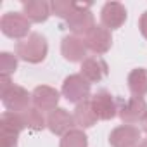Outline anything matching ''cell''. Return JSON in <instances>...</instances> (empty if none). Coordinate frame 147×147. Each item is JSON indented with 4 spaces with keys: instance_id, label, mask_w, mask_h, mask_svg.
Listing matches in <instances>:
<instances>
[{
    "instance_id": "cell-1",
    "label": "cell",
    "mask_w": 147,
    "mask_h": 147,
    "mask_svg": "<svg viewBox=\"0 0 147 147\" xmlns=\"http://www.w3.org/2000/svg\"><path fill=\"white\" fill-rule=\"evenodd\" d=\"M18 59L28 62V64H40L45 61L49 54V42L45 35L38 31H31L30 36L16 43V52Z\"/></svg>"
},
{
    "instance_id": "cell-2",
    "label": "cell",
    "mask_w": 147,
    "mask_h": 147,
    "mask_svg": "<svg viewBox=\"0 0 147 147\" xmlns=\"http://www.w3.org/2000/svg\"><path fill=\"white\" fill-rule=\"evenodd\" d=\"M90 92H92V83L87 82L80 73L66 76L62 82V87H61V94L64 95V99L75 106L83 100H88Z\"/></svg>"
},
{
    "instance_id": "cell-3",
    "label": "cell",
    "mask_w": 147,
    "mask_h": 147,
    "mask_svg": "<svg viewBox=\"0 0 147 147\" xmlns=\"http://www.w3.org/2000/svg\"><path fill=\"white\" fill-rule=\"evenodd\" d=\"M0 30L7 38L21 42L31 35V21L23 12H5L0 19Z\"/></svg>"
},
{
    "instance_id": "cell-4",
    "label": "cell",
    "mask_w": 147,
    "mask_h": 147,
    "mask_svg": "<svg viewBox=\"0 0 147 147\" xmlns=\"http://www.w3.org/2000/svg\"><path fill=\"white\" fill-rule=\"evenodd\" d=\"M119 119L123 125H138L144 121L147 116V102L144 97H128L121 99L119 97V111H118Z\"/></svg>"
},
{
    "instance_id": "cell-5",
    "label": "cell",
    "mask_w": 147,
    "mask_h": 147,
    "mask_svg": "<svg viewBox=\"0 0 147 147\" xmlns=\"http://www.w3.org/2000/svg\"><path fill=\"white\" fill-rule=\"evenodd\" d=\"M90 102H92V106H94L99 119L109 121V119H114L118 116V111H119V97L113 95L109 90H106V88L97 90L90 97Z\"/></svg>"
},
{
    "instance_id": "cell-6",
    "label": "cell",
    "mask_w": 147,
    "mask_h": 147,
    "mask_svg": "<svg viewBox=\"0 0 147 147\" xmlns=\"http://www.w3.org/2000/svg\"><path fill=\"white\" fill-rule=\"evenodd\" d=\"M142 142V130L135 125H119L109 133L111 147H138Z\"/></svg>"
},
{
    "instance_id": "cell-7",
    "label": "cell",
    "mask_w": 147,
    "mask_h": 147,
    "mask_svg": "<svg viewBox=\"0 0 147 147\" xmlns=\"http://www.w3.org/2000/svg\"><path fill=\"white\" fill-rule=\"evenodd\" d=\"M66 24L71 31V35H76L85 38L97 24H95V16L92 14L90 9H76L67 19Z\"/></svg>"
},
{
    "instance_id": "cell-8",
    "label": "cell",
    "mask_w": 147,
    "mask_h": 147,
    "mask_svg": "<svg viewBox=\"0 0 147 147\" xmlns=\"http://www.w3.org/2000/svg\"><path fill=\"white\" fill-rule=\"evenodd\" d=\"M75 126H76L75 118H73V114L64 107H57V109H54L47 114V128H49L50 133H54L57 137H64Z\"/></svg>"
},
{
    "instance_id": "cell-9",
    "label": "cell",
    "mask_w": 147,
    "mask_h": 147,
    "mask_svg": "<svg viewBox=\"0 0 147 147\" xmlns=\"http://www.w3.org/2000/svg\"><path fill=\"white\" fill-rule=\"evenodd\" d=\"M87 52H88V49H87L85 38H82V36L66 35L61 42V54L69 62H83L88 57Z\"/></svg>"
},
{
    "instance_id": "cell-10",
    "label": "cell",
    "mask_w": 147,
    "mask_h": 147,
    "mask_svg": "<svg viewBox=\"0 0 147 147\" xmlns=\"http://www.w3.org/2000/svg\"><path fill=\"white\" fill-rule=\"evenodd\" d=\"M126 7L119 2H106L100 9V24L107 30H119L126 21Z\"/></svg>"
},
{
    "instance_id": "cell-11",
    "label": "cell",
    "mask_w": 147,
    "mask_h": 147,
    "mask_svg": "<svg viewBox=\"0 0 147 147\" xmlns=\"http://www.w3.org/2000/svg\"><path fill=\"white\" fill-rule=\"evenodd\" d=\"M85 43H87V49L90 52H94L95 55H102L106 52L111 50L113 47V35H111V30L104 28L102 24H97L87 36H85Z\"/></svg>"
},
{
    "instance_id": "cell-12",
    "label": "cell",
    "mask_w": 147,
    "mask_h": 147,
    "mask_svg": "<svg viewBox=\"0 0 147 147\" xmlns=\"http://www.w3.org/2000/svg\"><path fill=\"white\" fill-rule=\"evenodd\" d=\"M2 104H4L5 111H11V113H24L28 107H31L30 104H33L31 92H28L21 85H14L2 97Z\"/></svg>"
},
{
    "instance_id": "cell-13",
    "label": "cell",
    "mask_w": 147,
    "mask_h": 147,
    "mask_svg": "<svg viewBox=\"0 0 147 147\" xmlns=\"http://www.w3.org/2000/svg\"><path fill=\"white\" fill-rule=\"evenodd\" d=\"M59 99H61V94L59 90H55L54 87L50 85H38L33 88L31 92V100H33V106L36 109H40L42 113H50L54 109H57V104H59Z\"/></svg>"
},
{
    "instance_id": "cell-14",
    "label": "cell",
    "mask_w": 147,
    "mask_h": 147,
    "mask_svg": "<svg viewBox=\"0 0 147 147\" xmlns=\"http://www.w3.org/2000/svg\"><path fill=\"white\" fill-rule=\"evenodd\" d=\"M80 75L90 83H99L109 75V66L100 55H88L82 62Z\"/></svg>"
},
{
    "instance_id": "cell-15",
    "label": "cell",
    "mask_w": 147,
    "mask_h": 147,
    "mask_svg": "<svg viewBox=\"0 0 147 147\" xmlns=\"http://www.w3.org/2000/svg\"><path fill=\"white\" fill-rule=\"evenodd\" d=\"M23 14L31 23H45L52 16V4L47 0H28L23 4Z\"/></svg>"
},
{
    "instance_id": "cell-16",
    "label": "cell",
    "mask_w": 147,
    "mask_h": 147,
    "mask_svg": "<svg viewBox=\"0 0 147 147\" xmlns=\"http://www.w3.org/2000/svg\"><path fill=\"white\" fill-rule=\"evenodd\" d=\"M73 118H75V125L80 128V130H85V128H92L94 125H97L99 121V116L90 102L88 100H83L80 104L75 106V111H73Z\"/></svg>"
},
{
    "instance_id": "cell-17",
    "label": "cell",
    "mask_w": 147,
    "mask_h": 147,
    "mask_svg": "<svg viewBox=\"0 0 147 147\" xmlns=\"http://www.w3.org/2000/svg\"><path fill=\"white\" fill-rule=\"evenodd\" d=\"M128 90L133 97L147 95V67H135L128 73Z\"/></svg>"
},
{
    "instance_id": "cell-18",
    "label": "cell",
    "mask_w": 147,
    "mask_h": 147,
    "mask_svg": "<svg viewBox=\"0 0 147 147\" xmlns=\"http://www.w3.org/2000/svg\"><path fill=\"white\" fill-rule=\"evenodd\" d=\"M24 130L26 125L21 113H11V111L2 113V116H0V131L2 133H11L19 137Z\"/></svg>"
},
{
    "instance_id": "cell-19",
    "label": "cell",
    "mask_w": 147,
    "mask_h": 147,
    "mask_svg": "<svg viewBox=\"0 0 147 147\" xmlns=\"http://www.w3.org/2000/svg\"><path fill=\"white\" fill-rule=\"evenodd\" d=\"M23 114V119H24V125H26V128L30 130V131H42V130H45L47 128V118L43 116V113L40 111V109H36L35 106H31V107H28L24 113H21Z\"/></svg>"
},
{
    "instance_id": "cell-20",
    "label": "cell",
    "mask_w": 147,
    "mask_h": 147,
    "mask_svg": "<svg viewBox=\"0 0 147 147\" xmlns=\"http://www.w3.org/2000/svg\"><path fill=\"white\" fill-rule=\"evenodd\" d=\"M59 147H88V137L83 130L73 128L64 137H61Z\"/></svg>"
},
{
    "instance_id": "cell-21",
    "label": "cell",
    "mask_w": 147,
    "mask_h": 147,
    "mask_svg": "<svg viewBox=\"0 0 147 147\" xmlns=\"http://www.w3.org/2000/svg\"><path fill=\"white\" fill-rule=\"evenodd\" d=\"M18 69V55L12 52H0V75H9L12 76Z\"/></svg>"
},
{
    "instance_id": "cell-22",
    "label": "cell",
    "mask_w": 147,
    "mask_h": 147,
    "mask_svg": "<svg viewBox=\"0 0 147 147\" xmlns=\"http://www.w3.org/2000/svg\"><path fill=\"white\" fill-rule=\"evenodd\" d=\"M75 11H76V2H69V0H55V2H52V14L61 19H67Z\"/></svg>"
},
{
    "instance_id": "cell-23",
    "label": "cell",
    "mask_w": 147,
    "mask_h": 147,
    "mask_svg": "<svg viewBox=\"0 0 147 147\" xmlns=\"http://www.w3.org/2000/svg\"><path fill=\"white\" fill-rule=\"evenodd\" d=\"M12 87H14L12 76H9V75H0V97H4Z\"/></svg>"
},
{
    "instance_id": "cell-24",
    "label": "cell",
    "mask_w": 147,
    "mask_h": 147,
    "mask_svg": "<svg viewBox=\"0 0 147 147\" xmlns=\"http://www.w3.org/2000/svg\"><path fill=\"white\" fill-rule=\"evenodd\" d=\"M0 147H18V135L0 131Z\"/></svg>"
},
{
    "instance_id": "cell-25",
    "label": "cell",
    "mask_w": 147,
    "mask_h": 147,
    "mask_svg": "<svg viewBox=\"0 0 147 147\" xmlns=\"http://www.w3.org/2000/svg\"><path fill=\"white\" fill-rule=\"evenodd\" d=\"M138 30H140V33H142V36L147 40V11L140 16V19H138Z\"/></svg>"
},
{
    "instance_id": "cell-26",
    "label": "cell",
    "mask_w": 147,
    "mask_h": 147,
    "mask_svg": "<svg viewBox=\"0 0 147 147\" xmlns=\"http://www.w3.org/2000/svg\"><path fill=\"white\" fill-rule=\"evenodd\" d=\"M142 126H144V131L147 133V116L144 118V121H142Z\"/></svg>"
},
{
    "instance_id": "cell-27",
    "label": "cell",
    "mask_w": 147,
    "mask_h": 147,
    "mask_svg": "<svg viewBox=\"0 0 147 147\" xmlns=\"http://www.w3.org/2000/svg\"><path fill=\"white\" fill-rule=\"evenodd\" d=\"M138 147H147V138H142V142L138 144Z\"/></svg>"
}]
</instances>
